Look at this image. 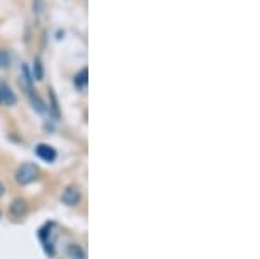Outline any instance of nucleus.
<instances>
[{
  "label": "nucleus",
  "mask_w": 260,
  "mask_h": 259,
  "mask_svg": "<svg viewBox=\"0 0 260 259\" xmlns=\"http://www.w3.org/2000/svg\"><path fill=\"white\" fill-rule=\"evenodd\" d=\"M50 110L56 117H59V106H57V99L54 96V91H50Z\"/></svg>",
  "instance_id": "obj_12"
},
{
  "label": "nucleus",
  "mask_w": 260,
  "mask_h": 259,
  "mask_svg": "<svg viewBox=\"0 0 260 259\" xmlns=\"http://www.w3.org/2000/svg\"><path fill=\"white\" fill-rule=\"evenodd\" d=\"M39 167L35 164H31V162H24V164H21L18 169H16L14 172V179L16 183L21 186H28L31 185V183H35L37 179H39Z\"/></svg>",
  "instance_id": "obj_1"
},
{
  "label": "nucleus",
  "mask_w": 260,
  "mask_h": 259,
  "mask_svg": "<svg viewBox=\"0 0 260 259\" xmlns=\"http://www.w3.org/2000/svg\"><path fill=\"white\" fill-rule=\"evenodd\" d=\"M33 152H35V155L39 157L42 162H47V164H52L57 158V150L47 143H39Z\"/></svg>",
  "instance_id": "obj_2"
},
{
  "label": "nucleus",
  "mask_w": 260,
  "mask_h": 259,
  "mask_svg": "<svg viewBox=\"0 0 260 259\" xmlns=\"http://www.w3.org/2000/svg\"><path fill=\"white\" fill-rule=\"evenodd\" d=\"M0 218H2V212H0Z\"/></svg>",
  "instance_id": "obj_15"
},
{
  "label": "nucleus",
  "mask_w": 260,
  "mask_h": 259,
  "mask_svg": "<svg viewBox=\"0 0 260 259\" xmlns=\"http://www.w3.org/2000/svg\"><path fill=\"white\" fill-rule=\"evenodd\" d=\"M87 83H89V72H87V68H83L75 75V87L83 91L87 87Z\"/></svg>",
  "instance_id": "obj_7"
},
{
  "label": "nucleus",
  "mask_w": 260,
  "mask_h": 259,
  "mask_svg": "<svg viewBox=\"0 0 260 259\" xmlns=\"http://www.w3.org/2000/svg\"><path fill=\"white\" fill-rule=\"evenodd\" d=\"M30 99H31V104H33V108H35L39 113H45L47 111V106H45V103L42 101V99L39 98L37 94H33V93H30Z\"/></svg>",
  "instance_id": "obj_10"
},
{
  "label": "nucleus",
  "mask_w": 260,
  "mask_h": 259,
  "mask_svg": "<svg viewBox=\"0 0 260 259\" xmlns=\"http://www.w3.org/2000/svg\"><path fill=\"white\" fill-rule=\"evenodd\" d=\"M61 202L66 204L68 207L78 206V204L82 202V191H80V188L73 186V185L68 186V188H64V191H62V195H61Z\"/></svg>",
  "instance_id": "obj_3"
},
{
  "label": "nucleus",
  "mask_w": 260,
  "mask_h": 259,
  "mask_svg": "<svg viewBox=\"0 0 260 259\" xmlns=\"http://www.w3.org/2000/svg\"><path fill=\"white\" fill-rule=\"evenodd\" d=\"M33 80H42L44 78V65H42L40 57H37L35 63H33Z\"/></svg>",
  "instance_id": "obj_9"
},
{
  "label": "nucleus",
  "mask_w": 260,
  "mask_h": 259,
  "mask_svg": "<svg viewBox=\"0 0 260 259\" xmlns=\"http://www.w3.org/2000/svg\"><path fill=\"white\" fill-rule=\"evenodd\" d=\"M4 193H6V186H4V183L0 181V198L4 197Z\"/></svg>",
  "instance_id": "obj_13"
},
{
  "label": "nucleus",
  "mask_w": 260,
  "mask_h": 259,
  "mask_svg": "<svg viewBox=\"0 0 260 259\" xmlns=\"http://www.w3.org/2000/svg\"><path fill=\"white\" fill-rule=\"evenodd\" d=\"M33 75L28 68V65H21V70H19V83L28 94L33 93Z\"/></svg>",
  "instance_id": "obj_4"
},
{
  "label": "nucleus",
  "mask_w": 260,
  "mask_h": 259,
  "mask_svg": "<svg viewBox=\"0 0 260 259\" xmlns=\"http://www.w3.org/2000/svg\"><path fill=\"white\" fill-rule=\"evenodd\" d=\"M68 256L71 259H85V250H83L78 244H70L68 249H66Z\"/></svg>",
  "instance_id": "obj_8"
},
{
  "label": "nucleus",
  "mask_w": 260,
  "mask_h": 259,
  "mask_svg": "<svg viewBox=\"0 0 260 259\" xmlns=\"http://www.w3.org/2000/svg\"><path fill=\"white\" fill-rule=\"evenodd\" d=\"M9 212H11L12 216H14V218H24V216L28 214V204H26V200L16 198L14 202L11 204Z\"/></svg>",
  "instance_id": "obj_5"
},
{
  "label": "nucleus",
  "mask_w": 260,
  "mask_h": 259,
  "mask_svg": "<svg viewBox=\"0 0 260 259\" xmlns=\"http://www.w3.org/2000/svg\"><path fill=\"white\" fill-rule=\"evenodd\" d=\"M0 104H2V98H0Z\"/></svg>",
  "instance_id": "obj_14"
},
{
  "label": "nucleus",
  "mask_w": 260,
  "mask_h": 259,
  "mask_svg": "<svg viewBox=\"0 0 260 259\" xmlns=\"http://www.w3.org/2000/svg\"><path fill=\"white\" fill-rule=\"evenodd\" d=\"M11 66V54L9 51L0 49V68H9Z\"/></svg>",
  "instance_id": "obj_11"
},
{
  "label": "nucleus",
  "mask_w": 260,
  "mask_h": 259,
  "mask_svg": "<svg viewBox=\"0 0 260 259\" xmlns=\"http://www.w3.org/2000/svg\"><path fill=\"white\" fill-rule=\"evenodd\" d=\"M0 98H2V103H6L7 106H14L18 103V98L7 83H0Z\"/></svg>",
  "instance_id": "obj_6"
}]
</instances>
